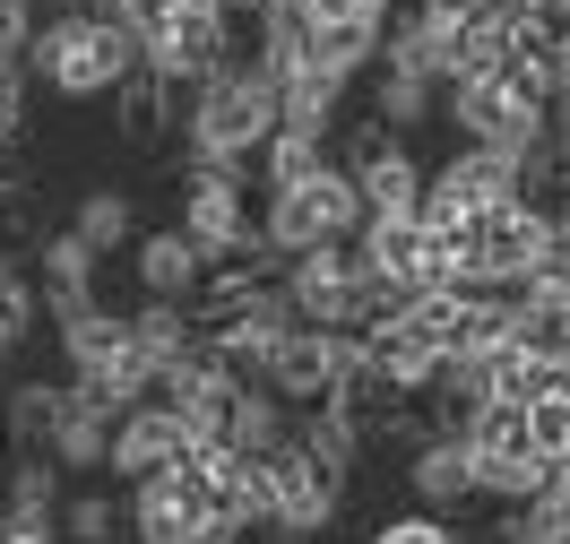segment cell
I'll return each mask as SVG.
<instances>
[{"label": "cell", "instance_id": "6da1fadb", "mask_svg": "<svg viewBox=\"0 0 570 544\" xmlns=\"http://www.w3.org/2000/svg\"><path fill=\"white\" fill-rule=\"evenodd\" d=\"M277 78L259 61H225V70L181 105V174H243L259 165V147L277 139Z\"/></svg>", "mask_w": 570, "mask_h": 544}, {"label": "cell", "instance_id": "7a4b0ae2", "mask_svg": "<svg viewBox=\"0 0 570 544\" xmlns=\"http://www.w3.org/2000/svg\"><path fill=\"white\" fill-rule=\"evenodd\" d=\"M27 70H36V87L70 96V105H96V96L112 105L121 78L139 70V43H130V27H112V18H96V9H61V18L36 27Z\"/></svg>", "mask_w": 570, "mask_h": 544}, {"label": "cell", "instance_id": "3957f363", "mask_svg": "<svg viewBox=\"0 0 570 544\" xmlns=\"http://www.w3.org/2000/svg\"><path fill=\"white\" fill-rule=\"evenodd\" d=\"M259 234H268V251H277V259H303V251H337V243H355V234H363V199H355V181H346V165H328V174L294 181V190H268Z\"/></svg>", "mask_w": 570, "mask_h": 544}, {"label": "cell", "instance_id": "277c9868", "mask_svg": "<svg viewBox=\"0 0 570 544\" xmlns=\"http://www.w3.org/2000/svg\"><path fill=\"white\" fill-rule=\"evenodd\" d=\"M441 112L459 121V139H466V147H493V156H510V165L544 156V139H553V105H535V96L501 87V78L441 87Z\"/></svg>", "mask_w": 570, "mask_h": 544}, {"label": "cell", "instance_id": "5b68a950", "mask_svg": "<svg viewBox=\"0 0 570 544\" xmlns=\"http://www.w3.org/2000/svg\"><path fill=\"white\" fill-rule=\"evenodd\" d=\"M466 458H475V502H501V510L535 502V493L553 484V458L528 441V406L493 398L475 424H466Z\"/></svg>", "mask_w": 570, "mask_h": 544}, {"label": "cell", "instance_id": "8992f818", "mask_svg": "<svg viewBox=\"0 0 570 544\" xmlns=\"http://www.w3.org/2000/svg\"><path fill=\"white\" fill-rule=\"evenodd\" d=\"M337 165H346V181H355L363 217H424V181H432V174L415 165V147L397 139V130H381L372 112L346 130Z\"/></svg>", "mask_w": 570, "mask_h": 544}, {"label": "cell", "instance_id": "52a82bcc", "mask_svg": "<svg viewBox=\"0 0 570 544\" xmlns=\"http://www.w3.org/2000/svg\"><path fill=\"white\" fill-rule=\"evenodd\" d=\"M268 467V536L277 544H321L328 518L346 510V484L321 467V458H303L294 441H285L277 458H259Z\"/></svg>", "mask_w": 570, "mask_h": 544}, {"label": "cell", "instance_id": "ba28073f", "mask_svg": "<svg viewBox=\"0 0 570 544\" xmlns=\"http://www.w3.org/2000/svg\"><path fill=\"white\" fill-rule=\"evenodd\" d=\"M285 294H294L303 328H337V337H363V259H355V243L285 259Z\"/></svg>", "mask_w": 570, "mask_h": 544}, {"label": "cell", "instance_id": "9c48e42d", "mask_svg": "<svg viewBox=\"0 0 570 544\" xmlns=\"http://www.w3.org/2000/svg\"><path fill=\"white\" fill-rule=\"evenodd\" d=\"M346 355H355V337H337V328H294V337L277 346V363H268L259 389H277L294 415H303V406H328V398H337Z\"/></svg>", "mask_w": 570, "mask_h": 544}, {"label": "cell", "instance_id": "30bf717a", "mask_svg": "<svg viewBox=\"0 0 570 544\" xmlns=\"http://www.w3.org/2000/svg\"><path fill=\"white\" fill-rule=\"evenodd\" d=\"M36 286H43L52 328L78 320V311H96V303H105V251H87L70 225H61V234H43V243H36Z\"/></svg>", "mask_w": 570, "mask_h": 544}, {"label": "cell", "instance_id": "8fae6325", "mask_svg": "<svg viewBox=\"0 0 570 544\" xmlns=\"http://www.w3.org/2000/svg\"><path fill=\"white\" fill-rule=\"evenodd\" d=\"M181 449H190V424H181L165 398L130 406V415L112 424V475H121V484H147V475L181 467Z\"/></svg>", "mask_w": 570, "mask_h": 544}, {"label": "cell", "instance_id": "7c38bea8", "mask_svg": "<svg viewBox=\"0 0 570 544\" xmlns=\"http://www.w3.org/2000/svg\"><path fill=\"white\" fill-rule=\"evenodd\" d=\"M130 277H139L147 303H199L208 259H199V243H190L181 225H156V234H139V243H130Z\"/></svg>", "mask_w": 570, "mask_h": 544}, {"label": "cell", "instance_id": "4fadbf2b", "mask_svg": "<svg viewBox=\"0 0 570 544\" xmlns=\"http://www.w3.org/2000/svg\"><path fill=\"white\" fill-rule=\"evenodd\" d=\"M61 415H70V380H9V389H0V441H9L18 458L52 449Z\"/></svg>", "mask_w": 570, "mask_h": 544}, {"label": "cell", "instance_id": "5bb4252c", "mask_svg": "<svg viewBox=\"0 0 570 544\" xmlns=\"http://www.w3.org/2000/svg\"><path fill=\"white\" fill-rule=\"evenodd\" d=\"M406 493H415L424 510H441V518L466 510V502H475V458H466V441L459 433H432L424 449L406 458Z\"/></svg>", "mask_w": 570, "mask_h": 544}, {"label": "cell", "instance_id": "9a60e30c", "mask_svg": "<svg viewBox=\"0 0 570 544\" xmlns=\"http://www.w3.org/2000/svg\"><path fill=\"white\" fill-rule=\"evenodd\" d=\"M112 424H121V415H112V406H96V398L70 380V415H61V433H52V458H61L70 475H105V467H112Z\"/></svg>", "mask_w": 570, "mask_h": 544}, {"label": "cell", "instance_id": "2e32d148", "mask_svg": "<svg viewBox=\"0 0 570 544\" xmlns=\"http://www.w3.org/2000/svg\"><path fill=\"white\" fill-rule=\"evenodd\" d=\"M112 355H130V311H78V320H61V363H70V380H96Z\"/></svg>", "mask_w": 570, "mask_h": 544}, {"label": "cell", "instance_id": "e0dca14e", "mask_svg": "<svg viewBox=\"0 0 570 544\" xmlns=\"http://www.w3.org/2000/svg\"><path fill=\"white\" fill-rule=\"evenodd\" d=\"M112 121H121L130 147H165V130H174V87L139 61V70L121 78V96H112Z\"/></svg>", "mask_w": 570, "mask_h": 544}, {"label": "cell", "instance_id": "ac0fdd59", "mask_svg": "<svg viewBox=\"0 0 570 544\" xmlns=\"http://www.w3.org/2000/svg\"><path fill=\"white\" fill-rule=\"evenodd\" d=\"M61 502H70V467H61L52 449H36V458H18V467H9L0 518H61Z\"/></svg>", "mask_w": 570, "mask_h": 544}, {"label": "cell", "instance_id": "d6986e66", "mask_svg": "<svg viewBox=\"0 0 570 544\" xmlns=\"http://www.w3.org/2000/svg\"><path fill=\"white\" fill-rule=\"evenodd\" d=\"M432 112H441V87H432V78L390 70V61L372 70V121H381V130H397V139H406V130H424Z\"/></svg>", "mask_w": 570, "mask_h": 544}, {"label": "cell", "instance_id": "ffe728a7", "mask_svg": "<svg viewBox=\"0 0 570 544\" xmlns=\"http://www.w3.org/2000/svg\"><path fill=\"white\" fill-rule=\"evenodd\" d=\"M553 389H570V363L528 355V346H493V398L501 406H535V398H553Z\"/></svg>", "mask_w": 570, "mask_h": 544}, {"label": "cell", "instance_id": "44dd1931", "mask_svg": "<svg viewBox=\"0 0 570 544\" xmlns=\"http://www.w3.org/2000/svg\"><path fill=\"white\" fill-rule=\"evenodd\" d=\"M70 234L78 243H87V251H130V243H139V208H130V190H87V199H78L70 208Z\"/></svg>", "mask_w": 570, "mask_h": 544}, {"label": "cell", "instance_id": "7402d4cb", "mask_svg": "<svg viewBox=\"0 0 570 544\" xmlns=\"http://www.w3.org/2000/svg\"><path fill=\"white\" fill-rule=\"evenodd\" d=\"M61 536H70V544H121V536H130V493L78 484L70 502H61Z\"/></svg>", "mask_w": 570, "mask_h": 544}, {"label": "cell", "instance_id": "603a6c76", "mask_svg": "<svg viewBox=\"0 0 570 544\" xmlns=\"http://www.w3.org/2000/svg\"><path fill=\"white\" fill-rule=\"evenodd\" d=\"M285 441H294V406H285L277 389H243V406H234V449H243V458H277Z\"/></svg>", "mask_w": 570, "mask_h": 544}, {"label": "cell", "instance_id": "cb8c5ba5", "mask_svg": "<svg viewBox=\"0 0 570 544\" xmlns=\"http://www.w3.org/2000/svg\"><path fill=\"white\" fill-rule=\"evenodd\" d=\"M493 544H570V493L562 484H544L535 502H519V510H501V527H493Z\"/></svg>", "mask_w": 570, "mask_h": 544}, {"label": "cell", "instance_id": "d4e9b609", "mask_svg": "<svg viewBox=\"0 0 570 544\" xmlns=\"http://www.w3.org/2000/svg\"><path fill=\"white\" fill-rule=\"evenodd\" d=\"M337 156H328V139H303V130H277V139L259 147V165L250 174L268 181V190H294V181H312V174H328Z\"/></svg>", "mask_w": 570, "mask_h": 544}, {"label": "cell", "instance_id": "484cf974", "mask_svg": "<svg viewBox=\"0 0 570 544\" xmlns=\"http://www.w3.org/2000/svg\"><path fill=\"white\" fill-rule=\"evenodd\" d=\"M36 311H43V286H36V268L18 251H0V320L18 328V337H36Z\"/></svg>", "mask_w": 570, "mask_h": 544}, {"label": "cell", "instance_id": "4316f807", "mask_svg": "<svg viewBox=\"0 0 570 544\" xmlns=\"http://www.w3.org/2000/svg\"><path fill=\"white\" fill-rule=\"evenodd\" d=\"M528 441L544 449V458H570V389H553V398L528 406Z\"/></svg>", "mask_w": 570, "mask_h": 544}, {"label": "cell", "instance_id": "83f0119b", "mask_svg": "<svg viewBox=\"0 0 570 544\" xmlns=\"http://www.w3.org/2000/svg\"><path fill=\"white\" fill-rule=\"evenodd\" d=\"M372 544H459V527H450L441 510H406V518H381Z\"/></svg>", "mask_w": 570, "mask_h": 544}, {"label": "cell", "instance_id": "f1b7e54d", "mask_svg": "<svg viewBox=\"0 0 570 544\" xmlns=\"http://www.w3.org/2000/svg\"><path fill=\"white\" fill-rule=\"evenodd\" d=\"M27 87H36V70L18 52H0V130H27Z\"/></svg>", "mask_w": 570, "mask_h": 544}, {"label": "cell", "instance_id": "f546056e", "mask_svg": "<svg viewBox=\"0 0 570 544\" xmlns=\"http://www.w3.org/2000/svg\"><path fill=\"white\" fill-rule=\"evenodd\" d=\"M0 544H70L61 518H0Z\"/></svg>", "mask_w": 570, "mask_h": 544}, {"label": "cell", "instance_id": "4dcf8cb0", "mask_svg": "<svg viewBox=\"0 0 570 544\" xmlns=\"http://www.w3.org/2000/svg\"><path fill=\"white\" fill-rule=\"evenodd\" d=\"M18 346H27V337H18V328L0 320V380H9V363H18Z\"/></svg>", "mask_w": 570, "mask_h": 544}, {"label": "cell", "instance_id": "1f68e13d", "mask_svg": "<svg viewBox=\"0 0 570 544\" xmlns=\"http://www.w3.org/2000/svg\"><path fill=\"white\" fill-rule=\"evenodd\" d=\"M424 9H450V18H466V9H493V0H424Z\"/></svg>", "mask_w": 570, "mask_h": 544}, {"label": "cell", "instance_id": "d6a6232c", "mask_svg": "<svg viewBox=\"0 0 570 544\" xmlns=\"http://www.w3.org/2000/svg\"><path fill=\"white\" fill-rule=\"evenodd\" d=\"M553 225H562V243H570V190H562V199H553Z\"/></svg>", "mask_w": 570, "mask_h": 544}, {"label": "cell", "instance_id": "836d02e7", "mask_svg": "<svg viewBox=\"0 0 570 544\" xmlns=\"http://www.w3.org/2000/svg\"><path fill=\"white\" fill-rule=\"evenodd\" d=\"M36 9H43V18H61V9H87V0H36Z\"/></svg>", "mask_w": 570, "mask_h": 544}, {"label": "cell", "instance_id": "e575fe53", "mask_svg": "<svg viewBox=\"0 0 570 544\" xmlns=\"http://www.w3.org/2000/svg\"><path fill=\"white\" fill-rule=\"evenodd\" d=\"M553 484H562V493H570V458H553Z\"/></svg>", "mask_w": 570, "mask_h": 544}]
</instances>
